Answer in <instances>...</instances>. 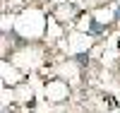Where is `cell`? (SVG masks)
<instances>
[{
  "instance_id": "7a4b0ae2",
  "label": "cell",
  "mask_w": 120,
  "mask_h": 113,
  "mask_svg": "<svg viewBox=\"0 0 120 113\" xmlns=\"http://www.w3.org/2000/svg\"><path fill=\"white\" fill-rule=\"evenodd\" d=\"M115 19H118V22H120V7L115 10Z\"/></svg>"
},
{
  "instance_id": "6da1fadb",
  "label": "cell",
  "mask_w": 120,
  "mask_h": 113,
  "mask_svg": "<svg viewBox=\"0 0 120 113\" xmlns=\"http://www.w3.org/2000/svg\"><path fill=\"white\" fill-rule=\"evenodd\" d=\"M98 31H103V27L98 22H91V34H98Z\"/></svg>"
}]
</instances>
